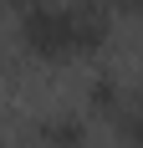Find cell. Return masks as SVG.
I'll return each mask as SVG.
<instances>
[{
  "instance_id": "cell-1",
  "label": "cell",
  "mask_w": 143,
  "mask_h": 148,
  "mask_svg": "<svg viewBox=\"0 0 143 148\" xmlns=\"http://www.w3.org/2000/svg\"><path fill=\"white\" fill-rule=\"evenodd\" d=\"M15 36L26 46V56L46 61V66H61V61H77L72 56V36H67V10L56 0H36L31 10L15 15Z\"/></svg>"
},
{
  "instance_id": "cell-2",
  "label": "cell",
  "mask_w": 143,
  "mask_h": 148,
  "mask_svg": "<svg viewBox=\"0 0 143 148\" xmlns=\"http://www.w3.org/2000/svg\"><path fill=\"white\" fill-rule=\"evenodd\" d=\"M67 36H72V56H97L113 41V10L107 0H67Z\"/></svg>"
},
{
  "instance_id": "cell-3",
  "label": "cell",
  "mask_w": 143,
  "mask_h": 148,
  "mask_svg": "<svg viewBox=\"0 0 143 148\" xmlns=\"http://www.w3.org/2000/svg\"><path fill=\"white\" fill-rule=\"evenodd\" d=\"M31 138H36V148H87L92 123L82 112H46V118L31 123Z\"/></svg>"
},
{
  "instance_id": "cell-4",
  "label": "cell",
  "mask_w": 143,
  "mask_h": 148,
  "mask_svg": "<svg viewBox=\"0 0 143 148\" xmlns=\"http://www.w3.org/2000/svg\"><path fill=\"white\" fill-rule=\"evenodd\" d=\"M128 102H138V97H133V87H128L118 72H97L92 82H87V112H92V118L113 123Z\"/></svg>"
},
{
  "instance_id": "cell-5",
  "label": "cell",
  "mask_w": 143,
  "mask_h": 148,
  "mask_svg": "<svg viewBox=\"0 0 143 148\" xmlns=\"http://www.w3.org/2000/svg\"><path fill=\"white\" fill-rule=\"evenodd\" d=\"M107 10H113V15H133V10H138V0H107Z\"/></svg>"
}]
</instances>
